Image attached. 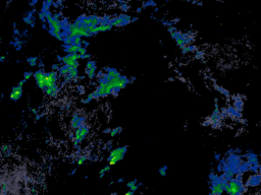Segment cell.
Returning <instances> with one entry per match:
<instances>
[{
  "label": "cell",
  "mask_w": 261,
  "mask_h": 195,
  "mask_svg": "<svg viewBox=\"0 0 261 195\" xmlns=\"http://www.w3.org/2000/svg\"><path fill=\"white\" fill-rule=\"evenodd\" d=\"M213 88L216 90L217 92H219V93L222 94L224 97H226V98H228V99H230V98H232L231 97V94H230V92L228 91V90H226L224 88H222V86H218V84H213Z\"/></svg>",
  "instance_id": "4fadbf2b"
},
{
  "label": "cell",
  "mask_w": 261,
  "mask_h": 195,
  "mask_svg": "<svg viewBox=\"0 0 261 195\" xmlns=\"http://www.w3.org/2000/svg\"><path fill=\"white\" fill-rule=\"evenodd\" d=\"M118 7H119V9H120L122 12H126L128 9H130V6H128V3H124V4H121V5H119Z\"/></svg>",
  "instance_id": "cb8c5ba5"
},
{
  "label": "cell",
  "mask_w": 261,
  "mask_h": 195,
  "mask_svg": "<svg viewBox=\"0 0 261 195\" xmlns=\"http://www.w3.org/2000/svg\"><path fill=\"white\" fill-rule=\"evenodd\" d=\"M142 10H143V7L142 6L138 7L137 9H136V12H137V13H140V12H142Z\"/></svg>",
  "instance_id": "c3c4849f"
},
{
  "label": "cell",
  "mask_w": 261,
  "mask_h": 195,
  "mask_svg": "<svg viewBox=\"0 0 261 195\" xmlns=\"http://www.w3.org/2000/svg\"><path fill=\"white\" fill-rule=\"evenodd\" d=\"M243 158L246 159L248 161V162L250 164V166H259L260 165V162H259V159L257 157V155H255L252 151H248L247 153L243 155Z\"/></svg>",
  "instance_id": "ba28073f"
},
{
  "label": "cell",
  "mask_w": 261,
  "mask_h": 195,
  "mask_svg": "<svg viewBox=\"0 0 261 195\" xmlns=\"http://www.w3.org/2000/svg\"><path fill=\"white\" fill-rule=\"evenodd\" d=\"M260 184H261V176L258 173H254V174L251 175L247 179L245 185H246L247 188H255V187H258Z\"/></svg>",
  "instance_id": "8992f818"
},
{
  "label": "cell",
  "mask_w": 261,
  "mask_h": 195,
  "mask_svg": "<svg viewBox=\"0 0 261 195\" xmlns=\"http://www.w3.org/2000/svg\"><path fill=\"white\" fill-rule=\"evenodd\" d=\"M260 156H261V151H260Z\"/></svg>",
  "instance_id": "be15d7a7"
},
{
  "label": "cell",
  "mask_w": 261,
  "mask_h": 195,
  "mask_svg": "<svg viewBox=\"0 0 261 195\" xmlns=\"http://www.w3.org/2000/svg\"><path fill=\"white\" fill-rule=\"evenodd\" d=\"M111 130H112V129H110V128H106V129L103 130V133H105V134H106V133H109V134H110V132H111Z\"/></svg>",
  "instance_id": "7dc6e473"
},
{
  "label": "cell",
  "mask_w": 261,
  "mask_h": 195,
  "mask_svg": "<svg viewBox=\"0 0 261 195\" xmlns=\"http://www.w3.org/2000/svg\"><path fill=\"white\" fill-rule=\"evenodd\" d=\"M27 62H28V64L30 65L31 67H35V66H37L38 65V62H39V58L38 57H28L27 58Z\"/></svg>",
  "instance_id": "9a60e30c"
},
{
  "label": "cell",
  "mask_w": 261,
  "mask_h": 195,
  "mask_svg": "<svg viewBox=\"0 0 261 195\" xmlns=\"http://www.w3.org/2000/svg\"><path fill=\"white\" fill-rule=\"evenodd\" d=\"M232 100H233V106L238 110V111L242 112L244 109V100L240 95L237 96H233L232 97Z\"/></svg>",
  "instance_id": "30bf717a"
},
{
  "label": "cell",
  "mask_w": 261,
  "mask_h": 195,
  "mask_svg": "<svg viewBox=\"0 0 261 195\" xmlns=\"http://www.w3.org/2000/svg\"><path fill=\"white\" fill-rule=\"evenodd\" d=\"M68 138H70V139H72V140L75 139V133H74V132L70 133V135H68Z\"/></svg>",
  "instance_id": "f6af8a7d"
},
{
  "label": "cell",
  "mask_w": 261,
  "mask_h": 195,
  "mask_svg": "<svg viewBox=\"0 0 261 195\" xmlns=\"http://www.w3.org/2000/svg\"><path fill=\"white\" fill-rule=\"evenodd\" d=\"M21 35V32H19V29H13V36H19Z\"/></svg>",
  "instance_id": "f35d334b"
},
{
  "label": "cell",
  "mask_w": 261,
  "mask_h": 195,
  "mask_svg": "<svg viewBox=\"0 0 261 195\" xmlns=\"http://www.w3.org/2000/svg\"><path fill=\"white\" fill-rule=\"evenodd\" d=\"M85 73L89 79H91V80L94 79L96 77V74H97V66L92 68H85Z\"/></svg>",
  "instance_id": "7c38bea8"
},
{
  "label": "cell",
  "mask_w": 261,
  "mask_h": 195,
  "mask_svg": "<svg viewBox=\"0 0 261 195\" xmlns=\"http://www.w3.org/2000/svg\"><path fill=\"white\" fill-rule=\"evenodd\" d=\"M243 175L242 173H239V174H237L235 176V179H237V180H239V181H243Z\"/></svg>",
  "instance_id": "836d02e7"
},
{
  "label": "cell",
  "mask_w": 261,
  "mask_h": 195,
  "mask_svg": "<svg viewBox=\"0 0 261 195\" xmlns=\"http://www.w3.org/2000/svg\"><path fill=\"white\" fill-rule=\"evenodd\" d=\"M167 169H168L167 166H163V167L159 168V170H158L159 175H160V176H162V177H165L166 174H167Z\"/></svg>",
  "instance_id": "ffe728a7"
},
{
  "label": "cell",
  "mask_w": 261,
  "mask_h": 195,
  "mask_svg": "<svg viewBox=\"0 0 261 195\" xmlns=\"http://www.w3.org/2000/svg\"><path fill=\"white\" fill-rule=\"evenodd\" d=\"M5 60H6V56L3 55V56H1V57H0V62H4Z\"/></svg>",
  "instance_id": "681fc988"
},
{
  "label": "cell",
  "mask_w": 261,
  "mask_h": 195,
  "mask_svg": "<svg viewBox=\"0 0 261 195\" xmlns=\"http://www.w3.org/2000/svg\"><path fill=\"white\" fill-rule=\"evenodd\" d=\"M93 100H94L93 96H92V94H90V95H88L86 98H84V99H82L81 102L83 103V104H89V103L92 102Z\"/></svg>",
  "instance_id": "44dd1931"
},
{
  "label": "cell",
  "mask_w": 261,
  "mask_h": 195,
  "mask_svg": "<svg viewBox=\"0 0 261 195\" xmlns=\"http://www.w3.org/2000/svg\"><path fill=\"white\" fill-rule=\"evenodd\" d=\"M188 49H189V53H190V52H197V51H198V48H197V46H195L194 44L188 46Z\"/></svg>",
  "instance_id": "484cf974"
},
{
  "label": "cell",
  "mask_w": 261,
  "mask_h": 195,
  "mask_svg": "<svg viewBox=\"0 0 261 195\" xmlns=\"http://www.w3.org/2000/svg\"><path fill=\"white\" fill-rule=\"evenodd\" d=\"M34 77H35L37 86L42 92H44L46 88V72L44 71V69L42 68V69L36 70L34 72Z\"/></svg>",
  "instance_id": "277c9868"
},
{
  "label": "cell",
  "mask_w": 261,
  "mask_h": 195,
  "mask_svg": "<svg viewBox=\"0 0 261 195\" xmlns=\"http://www.w3.org/2000/svg\"><path fill=\"white\" fill-rule=\"evenodd\" d=\"M134 194H135V192H134L133 190H128L124 195H134Z\"/></svg>",
  "instance_id": "f907efd6"
},
{
  "label": "cell",
  "mask_w": 261,
  "mask_h": 195,
  "mask_svg": "<svg viewBox=\"0 0 261 195\" xmlns=\"http://www.w3.org/2000/svg\"><path fill=\"white\" fill-rule=\"evenodd\" d=\"M226 108V112H228V117H230L232 119H238V120L239 119H242L243 117L242 112L238 111L233 105L232 106H228Z\"/></svg>",
  "instance_id": "9c48e42d"
},
{
  "label": "cell",
  "mask_w": 261,
  "mask_h": 195,
  "mask_svg": "<svg viewBox=\"0 0 261 195\" xmlns=\"http://www.w3.org/2000/svg\"><path fill=\"white\" fill-rule=\"evenodd\" d=\"M38 66H39V69H42V68L44 67V62H43L42 60H39V62H38Z\"/></svg>",
  "instance_id": "ab89813d"
},
{
  "label": "cell",
  "mask_w": 261,
  "mask_h": 195,
  "mask_svg": "<svg viewBox=\"0 0 261 195\" xmlns=\"http://www.w3.org/2000/svg\"><path fill=\"white\" fill-rule=\"evenodd\" d=\"M92 56L90 55V54H85V55H80V58L82 59V60H84V59H91Z\"/></svg>",
  "instance_id": "f546056e"
},
{
  "label": "cell",
  "mask_w": 261,
  "mask_h": 195,
  "mask_svg": "<svg viewBox=\"0 0 261 195\" xmlns=\"http://www.w3.org/2000/svg\"><path fill=\"white\" fill-rule=\"evenodd\" d=\"M226 161V164L230 167V170L235 174V176L237 174L240 173V165L243 162V156L242 155H237V153H232L228 156L224 157Z\"/></svg>",
  "instance_id": "7a4b0ae2"
},
{
  "label": "cell",
  "mask_w": 261,
  "mask_h": 195,
  "mask_svg": "<svg viewBox=\"0 0 261 195\" xmlns=\"http://www.w3.org/2000/svg\"><path fill=\"white\" fill-rule=\"evenodd\" d=\"M79 54L80 55H85V54H88L87 53V48H85V47H81V48L79 49Z\"/></svg>",
  "instance_id": "4316f807"
},
{
  "label": "cell",
  "mask_w": 261,
  "mask_h": 195,
  "mask_svg": "<svg viewBox=\"0 0 261 195\" xmlns=\"http://www.w3.org/2000/svg\"><path fill=\"white\" fill-rule=\"evenodd\" d=\"M2 153L4 157H10V156H11V149H8L7 151H5L4 153Z\"/></svg>",
  "instance_id": "4dcf8cb0"
},
{
  "label": "cell",
  "mask_w": 261,
  "mask_h": 195,
  "mask_svg": "<svg viewBox=\"0 0 261 195\" xmlns=\"http://www.w3.org/2000/svg\"><path fill=\"white\" fill-rule=\"evenodd\" d=\"M57 61H58L59 63H62V61H63V56L57 55Z\"/></svg>",
  "instance_id": "7bdbcfd3"
},
{
  "label": "cell",
  "mask_w": 261,
  "mask_h": 195,
  "mask_svg": "<svg viewBox=\"0 0 261 195\" xmlns=\"http://www.w3.org/2000/svg\"><path fill=\"white\" fill-rule=\"evenodd\" d=\"M42 117H44V114H40V113H38L37 115H36V117H35V121H38V120H40V119L42 118Z\"/></svg>",
  "instance_id": "74e56055"
},
{
  "label": "cell",
  "mask_w": 261,
  "mask_h": 195,
  "mask_svg": "<svg viewBox=\"0 0 261 195\" xmlns=\"http://www.w3.org/2000/svg\"><path fill=\"white\" fill-rule=\"evenodd\" d=\"M30 111L32 112L34 115H37L38 114V111H37V109H34V108H30Z\"/></svg>",
  "instance_id": "ee69618b"
},
{
  "label": "cell",
  "mask_w": 261,
  "mask_h": 195,
  "mask_svg": "<svg viewBox=\"0 0 261 195\" xmlns=\"http://www.w3.org/2000/svg\"><path fill=\"white\" fill-rule=\"evenodd\" d=\"M59 68H60V65H59V63H55V64H53L51 66V69L53 70V71H58Z\"/></svg>",
  "instance_id": "83f0119b"
},
{
  "label": "cell",
  "mask_w": 261,
  "mask_h": 195,
  "mask_svg": "<svg viewBox=\"0 0 261 195\" xmlns=\"http://www.w3.org/2000/svg\"><path fill=\"white\" fill-rule=\"evenodd\" d=\"M53 2H47L45 0H43L42 7H41V11H45V10H50V8L52 7Z\"/></svg>",
  "instance_id": "e0dca14e"
},
{
  "label": "cell",
  "mask_w": 261,
  "mask_h": 195,
  "mask_svg": "<svg viewBox=\"0 0 261 195\" xmlns=\"http://www.w3.org/2000/svg\"><path fill=\"white\" fill-rule=\"evenodd\" d=\"M90 45V43L88 42V41H85V40H83V47H85V48H87V47Z\"/></svg>",
  "instance_id": "b9f144b4"
},
{
  "label": "cell",
  "mask_w": 261,
  "mask_h": 195,
  "mask_svg": "<svg viewBox=\"0 0 261 195\" xmlns=\"http://www.w3.org/2000/svg\"><path fill=\"white\" fill-rule=\"evenodd\" d=\"M26 82H27V79L23 78V79H21V81H19V86H23V84H26Z\"/></svg>",
  "instance_id": "bcb514c9"
},
{
  "label": "cell",
  "mask_w": 261,
  "mask_h": 195,
  "mask_svg": "<svg viewBox=\"0 0 261 195\" xmlns=\"http://www.w3.org/2000/svg\"><path fill=\"white\" fill-rule=\"evenodd\" d=\"M137 184H138L137 183V179H134L133 181H130V182H128V183H126V187H128L130 190H132V189H133L134 187L137 185Z\"/></svg>",
  "instance_id": "7402d4cb"
},
{
  "label": "cell",
  "mask_w": 261,
  "mask_h": 195,
  "mask_svg": "<svg viewBox=\"0 0 261 195\" xmlns=\"http://www.w3.org/2000/svg\"><path fill=\"white\" fill-rule=\"evenodd\" d=\"M32 76H34V72L33 71H25V73H23V78L27 79V80H29Z\"/></svg>",
  "instance_id": "603a6c76"
},
{
  "label": "cell",
  "mask_w": 261,
  "mask_h": 195,
  "mask_svg": "<svg viewBox=\"0 0 261 195\" xmlns=\"http://www.w3.org/2000/svg\"><path fill=\"white\" fill-rule=\"evenodd\" d=\"M124 178H119L118 180H117V183H124Z\"/></svg>",
  "instance_id": "f5cc1de1"
},
{
  "label": "cell",
  "mask_w": 261,
  "mask_h": 195,
  "mask_svg": "<svg viewBox=\"0 0 261 195\" xmlns=\"http://www.w3.org/2000/svg\"><path fill=\"white\" fill-rule=\"evenodd\" d=\"M126 151H128V145L118 146V147H115L112 151H110L109 156L107 158V162H109V165L113 166L117 162L124 160V156H126Z\"/></svg>",
  "instance_id": "6da1fadb"
},
{
  "label": "cell",
  "mask_w": 261,
  "mask_h": 195,
  "mask_svg": "<svg viewBox=\"0 0 261 195\" xmlns=\"http://www.w3.org/2000/svg\"><path fill=\"white\" fill-rule=\"evenodd\" d=\"M250 164L248 162V161H243L242 164L240 165V173H242V174H245V173L247 172H250Z\"/></svg>",
  "instance_id": "5bb4252c"
},
{
  "label": "cell",
  "mask_w": 261,
  "mask_h": 195,
  "mask_svg": "<svg viewBox=\"0 0 261 195\" xmlns=\"http://www.w3.org/2000/svg\"><path fill=\"white\" fill-rule=\"evenodd\" d=\"M202 57H204V52L203 51H197L195 52V58L196 59H201Z\"/></svg>",
  "instance_id": "d4e9b609"
},
{
  "label": "cell",
  "mask_w": 261,
  "mask_h": 195,
  "mask_svg": "<svg viewBox=\"0 0 261 195\" xmlns=\"http://www.w3.org/2000/svg\"><path fill=\"white\" fill-rule=\"evenodd\" d=\"M183 1H187V0H183Z\"/></svg>",
  "instance_id": "6125c7cd"
},
{
  "label": "cell",
  "mask_w": 261,
  "mask_h": 195,
  "mask_svg": "<svg viewBox=\"0 0 261 195\" xmlns=\"http://www.w3.org/2000/svg\"><path fill=\"white\" fill-rule=\"evenodd\" d=\"M167 31H168V32L169 34H173V32H177V29L175 28V27H169V28H167Z\"/></svg>",
  "instance_id": "1f68e13d"
},
{
  "label": "cell",
  "mask_w": 261,
  "mask_h": 195,
  "mask_svg": "<svg viewBox=\"0 0 261 195\" xmlns=\"http://www.w3.org/2000/svg\"><path fill=\"white\" fill-rule=\"evenodd\" d=\"M89 132H90V127L86 123L81 125L77 130H75V139L72 140L74 141V147L79 149L80 143L88 136Z\"/></svg>",
  "instance_id": "3957f363"
},
{
  "label": "cell",
  "mask_w": 261,
  "mask_h": 195,
  "mask_svg": "<svg viewBox=\"0 0 261 195\" xmlns=\"http://www.w3.org/2000/svg\"><path fill=\"white\" fill-rule=\"evenodd\" d=\"M104 149H108V151H112V141H109V142H107V143L105 144V147H104Z\"/></svg>",
  "instance_id": "f1b7e54d"
},
{
  "label": "cell",
  "mask_w": 261,
  "mask_h": 195,
  "mask_svg": "<svg viewBox=\"0 0 261 195\" xmlns=\"http://www.w3.org/2000/svg\"><path fill=\"white\" fill-rule=\"evenodd\" d=\"M78 92H79L80 94H84V86H78Z\"/></svg>",
  "instance_id": "60d3db41"
},
{
  "label": "cell",
  "mask_w": 261,
  "mask_h": 195,
  "mask_svg": "<svg viewBox=\"0 0 261 195\" xmlns=\"http://www.w3.org/2000/svg\"><path fill=\"white\" fill-rule=\"evenodd\" d=\"M214 160L216 161V162H219V161L222 160V155H220V153H215V155H214Z\"/></svg>",
  "instance_id": "d590c367"
},
{
  "label": "cell",
  "mask_w": 261,
  "mask_h": 195,
  "mask_svg": "<svg viewBox=\"0 0 261 195\" xmlns=\"http://www.w3.org/2000/svg\"><path fill=\"white\" fill-rule=\"evenodd\" d=\"M138 19H139V17H138V16H134V17H132V23H136V21H137Z\"/></svg>",
  "instance_id": "816d5d0a"
},
{
  "label": "cell",
  "mask_w": 261,
  "mask_h": 195,
  "mask_svg": "<svg viewBox=\"0 0 261 195\" xmlns=\"http://www.w3.org/2000/svg\"><path fill=\"white\" fill-rule=\"evenodd\" d=\"M23 86L17 84V86H12L11 93H10V95H9V99L11 101H13V102L19 101V99L21 98V96H23Z\"/></svg>",
  "instance_id": "52a82bcc"
},
{
  "label": "cell",
  "mask_w": 261,
  "mask_h": 195,
  "mask_svg": "<svg viewBox=\"0 0 261 195\" xmlns=\"http://www.w3.org/2000/svg\"><path fill=\"white\" fill-rule=\"evenodd\" d=\"M157 5V3L154 1V0H147V1H145L144 3H143L142 7L143 9L144 8H147V7H155Z\"/></svg>",
  "instance_id": "2e32d148"
},
{
  "label": "cell",
  "mask_w": 261,
  "mask_h": 195,
  "mask_svg": "<svg viewBox=\"0 0 261 195\" xmlns=\"http://www.w3.org/2000/svg\"><path fill=\"white\" fill-rule=\"evenodd\" d=\"M258 174L261 176V162H260V165H259V169H258Z\"/></svg>",
  "instance_id": "db71d44e"
},
{
  "label": "cell",
  "mask_w": 261,
  "mask_h": 195,
  "mask_svg": "<svg viewBox=\"0 0 261 195\" xmlns=\"http://www.w3.org/2000/svg\"><path fill=\"white\" fill-rule=\"evenodd\" d=\"M76 172H77V169H74V170L72 171V172H70V175H75V174H76Z\"/></svg>",
  "instance_id": "11a10c76"
},
{
  "label": "cell",
  "mask_w": 261,
  "mask_h": 195,
  "mask_svg": "<svg viewBox=\"0 0 261 195\" xmlns=\"http://www.w3.org/2000/svg\"><path fill=\"white\" fill-rule=\"evenodd\" d=\"M209 195H214V194H213V193H211V192H210V193H209Z\"/></svg>",
  "instance_id": "94428289"
},
{
  "label": "cell",
  "mask_w": 261,
  "mask_h": 195,
  "mask_svg": "<svg viewBox=\"0 0 261 195\" xmlns=\"http://www.w3.org/2000/svg\"><path fill=\"white\" fill-rule=\"evenodd\" d=\"M87 160H88V156H87V155H82V156H80L79 159H78L77 164L79 166H81V165H83Z\"/></svg>",
  "instance_id": "d6986e66"
},
{
  "label": "cell",
  "mask_w": 261,
  "mask_h": 195,
  "mask_svg": "<svg viewBox=\"0 0 261 195\" xmlns=\"http://www.w3.org/2000/svg\"><path fill=\"white\" fill-rule=\"evenodd\" d=\"M27 35H28V30H23V32H21V35H19V38L21 39H23V38H25V37H27Z\"/></svg>",
  "instance_id": "d6a6232c"
},
{
  "label": "cell",
  "mask_w": 261,
  "mask_h": 195,
  "mask_svg": "<svg viewBox=\"0 0 261 195\" xmlns=\"http://www.w3.org/2000/svg\"><path fill=\"white\" fill-rule=\"evenodd\" d=\"M38 1H39V0H31L29 4H30V6H31V7H35L36 5H37Z\"/></svg>",
  "instance_id": "e575fe53"
},
{
  "label": "cell",
  "mask_w": 261,
  "mask_h": 195,
  "mask_svg": "<svg viewBox=\"0 0 261 195\" xmlns=\"http://www.w3.org/2000/svg\"><path fill=\"white\" fill-rule=\"evenodd\" d=\"M116 194H117L116 192H114V193H111V194H110V195H116Z\"/></svg>",
  "instance_id": "680465c9"
},
{
  "label": "cell",
  "mask_w": 261,
  "mask_h": 195,
  "mask_svg": "<svg viewBox=\"0 0 261 195\" xmlns=\"http://www.w3.org/2000/svg\"><path fill=\"white\" fill-rule=\"evenodd\" d=\"M187 1H188V2H193L194 0H187Z\"/></svg>",
  "instance_id": "91938a15"
},
{
  "label": "cell",
  "mask_w": 261,
  "mask_h": 195,
  "mask_svg": "<svg viewBox=\"0 0 261 195\" xmlns=\"http://www.w3.org/2000/svg\"><path fill=\"white\" fill-rule=\"evenodd\" d=\"M45 1H47V2H53L54 0H45Z\"/></svg>",
  "instance_id": "6f0895ef"
},
{
  "label": "cell",
  "mask_w": 261,
  "mask_h": 195,
  "mask_svg": "<svg viewBox=\"0 0 261 195\" xmlns=\"http://www.w3.org/2000/svg\"><path fill=\"white\" fill-rule=\"evenodd\" d=\"M121 131H122V127H120V126H117V127L113 128V129L111 130V132H110V136L111 137H114L116 136L118 133H120Z\"/></svg>",
  "instance_id": "ac0fdd59"
},
{
  "label": "cell",
  "mask_w": 261,
  "mask_h": 195,
  "mask_svg": "<svg viewBox=\"0 0 261 195\" xmlns=\"http://www.w3.org/2000/svg\"><path fill=\"white\" fill-rule=\"evenodd\" d=\"M105 174H106V172H105L104 170H100V172H99V179H102L103 177L105 176Z\"/></svg>",
  "instance_id": "8d00e7d4"
},
{
  "label": "cell",
  "mask_w": 261,
  "mask_h": 195,
  "mask_svg": "<svg viewBox=\"0 0 261 195\" xmlns=\"http://www.w3.org/2000/svg\"><path fill=\"white\" fill-rule=\"evenodd\" d=\"M103 70H104L106 73H107L108 75H109L110 77H112V78H117V77H119L121 75V73L118 71L117 69H115V68L113 67H108V66H105V67L102 68Z\"/></svg>",
  "instance_id": "8fae6325"
},
{
  "label": "cell",
  "mask_w": 261,
  "mask_h": 195,
  "mask_svg": "<svg viewBox=\"0 0 261 195\" xmlns=\"http://www.w3.org/2000/svg\"><path fill=\"white\" fill-rule=\"evenodd\" d=\"M158 11H159V8H157V7H156V8H155V9H154V12H155V13H156V12H158Z\"/></svg>",
  "instance_id": "9f6ffc18"
},
{
  "label": "cell",
  "mask_w": 261,
  "mask_h": 195,
  "mask_svg": "<svg viewBox=\"0 0 261 195\" xmlns=\"http://www.w3.org/2000/svg\"><path fill=\"white\" fill-rule=\"evenodd\" d=\"M87 117L85 115H82L80 113H74L70 119V128L74 130H77L81 125L86 123Z\"/></svg>",
  "instance_id": "5b68a950"
}]
</instances>
